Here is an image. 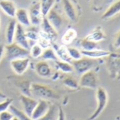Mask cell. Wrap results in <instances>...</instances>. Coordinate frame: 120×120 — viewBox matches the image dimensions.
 Masks as SVG:
<instances>
[{
	"label": "cell",
	"instance_id": "obj_1",
	"mask_svg": "<svg viewBox=\"0 0 120 120\" xmlns=\"http://www.w3.org/2000/svg\"><path fill=\"white\" fill-rule=\"evenodd\" d=\"M32 96H35L40 100H57L59 98V94L50 86L40 83H32L31 84Z\"/></svg>",
	"mask_w": 120,
	"mask_h": 120
},
{
	"label": "cell",
	"instance_id": "obj_2",
	"mask_svg": "<svg viewBox=\"0 0 120 120\" xmlns=\"http://www.w3.org/2000/svg\"><path fill=\"white\" fill-rule=\"evenodd\" d=\"M105 64L110 79L120 80V53L110 52L105 58Z\"/></svg>",
	"mask_w": 120,
	"mask_h": 120
},
{
	"label": "cell",
	"instance_id": "obj_3",
	"mask_svg": "<svg viewBox=\"0 0 120 120\" xmlns=\"http://www.w3.org/2000/svg\"><path fill=\"white\" fill-rule=\"evenodd\" d=\"M97 107L93 113L89 116L88 120H95L106 108L108 102V94L107 90L100 86L96 88Z\"/></svg>",
	"mask_w": 120,
	"mask_h": 120
},
{
	"label": "cell",
	"instance_id": "obj_4",
	"mask_svg": "<svg viewBox=\"0 0 120 120\" xmlns=\"http://www.w3.org/2000/svg\"><path fill=\"white\" fill-rule=\"evenodd\" d=\"M5 54L7 58L12 61V60L28 57L30 55L29 49H26L21 46L13 42L5 46Z\"/></svg>",
	"mask_w": 120,
	"mask_h": 120
},
{
	"label": "cell",
	"instance_id": "obj_5",
	"mask_svg": "<svg viewBox=\"0 0 120 120\" xmlns=\"http://www.w3.org/2000/svg\"><path fill=\"white\" fill-rule=\"evenodd\" d=\"M74 70L79 75L93 70L97 66V59H93L86 56H83L81 59L73 61L71 63Z\"/></svg>",
	"mask_w": 120,
	"mask_h": 120
},
{
	"label": "cell",
	"instance_id": "obj_6",
	"mask_svg": "<svg viewBox=\"0 0 120 120\" xmlns=\"http://www.w3.org/2000/svg\"><path fill=\"white\" fill-rule=\"evenodd\" d=\"M79 86L90 89H96L99 86V79L97 72L93 69L90 70L81 76L79 81Z\"/></svg>",
	"mask_w": 120,
	"mask_h": 120
},
{
	"label": "cell",
	"instance_id": "obj_7",
	"mask_svg": "<svg viewBox=\"0 0 120 120\" xmlns=\"http://www.w3.org/2000/svg\"><path fill=\"white\" fill-rule=\"evenodd\" d=\"M30 63L29 57L19 59L10 61V65L11 69L17 75H23L28 69Z\"/></svg>",
	"mask_w": 120,
	"mask_h": 120
},
{
	"label": "cell",
	"instance_id": "obj_8",
	"mask_svg": "<svg viewBox=\"0 0 120 120\" xmlns=\"http://www.w3.org/2000/svg\"><path fill=\"white\" fill-rule=\"evenodd\" d=\"M20 102L23 107V112L28 116H31L35 107L38 105V100L33 97L21 95L19 97Z\"/></svg>",
	"mask_w": 120,
	"mask_h": 120
},
{
	"label": "cell",
	"instance_id": "obj_9",
	"mask_svg": "<svg viewBox=\"0 0 120 120\" xmlns=\"http://www.w3.org/2000/svg\"><path fill=\"white\" fill-rule=\"evenodd\" d=\"M63 9L67 16L73 22L78 21V8L73 0H62Z\"/></svg>",
	"mask_w": 120,
	"mask_h": 120
},
{
	"label": "cell",
	"instance_id": "obj_10",
	"mask_svg": "<svg viewBox=\"0 0 120 120\" xmlns=\"http://www.w3.org/2000/svg\"><path fill=\"white\" fill-rule=\"evenodd\" d=\"M28 14H29L30 24L32 26H38L41 24L43 19V16L41 12L40 2H37L33 4L30 9Z\"/></svg>",
	"mask_w": 120,
	"mask_h": 120
},
{
	"label": "cell",
	"instance_id": "obj_11",
	"mask_svg": "<svg viewBox=\"0 0 120 120\" xmlns=\"http://www.w3.org/2000/svg\"><path fill=\"white\" fill-rule=\"evenodd\" d=\"M14 42L16 43L17 45L21 46L22 47L26 49H30V47L29 45V41L27 39L26 35V30H24L23 26L19 24L18 23L16 25Z\"/></svg>",
	"mask_w": 120,
	"mask_h": 120
},
{
	"label": "cell",
	"instance_id": "obj_12",
	"mask_svg": "<svg viewBox=\"0 0 120 120\" xmlns=\"http://www.w3.org/2000/svg\"><path fill=\"white\" fill-rule=\"evenodd\" d=\"M50 102L48 100H39L37 106L35 107L32 115L31 118L34 120H38L42 116L45 114V113L49 109L50 106Z\"/></svg>",
	"mask_w": 120,
	"mask_h": 120
},
{
	"label": "cell",
	"instance_id": "obj_13",
	"mask_svg": "<svg viewBox=\"0 0 120 120\" xmlns=\"http://www.w3.org/2000/svg\"><path fill=\"white\" fill-rule=\"evenodd\" d=\"M52 47L54 49L57 57L59 59H60L62 62H68L71 64L72 63V59L69 55L68 51H67V47L66 45H56L54 42H52Z\"/></svg>",
	"mask_w": 120,
	"mask_h": 120
},
{
	"label": "cell",
	"instance_id": "obj_14",
	"mask_svg": "<svg viewBox=\"0 0 120 120\" xmlns=\"http://www.w3.org/2000/svg\"><path fill=\"white\" fill-rule=\"evenodd\" d=\"M49 23L56 30H59L60 28L62 27L63 23V19L62 17L59 14V12L56 10L55 7H54L47 14V15L45 16Z\"/></svg>",
	"mask_w": 120,
	"mask_h": 120
},
{
	"label": "cell",
	"instance_id": "obj_15",
	"mask_svg": "<svg viewBox=\"0 0 120 120\" xmlns=\"http://www.w3.org/2000/svg\"><path fill=\"white\" fill-rule=\"evenodd\" d=\"M41 30L45 33L51 40L52 42H54L58 38L57 30L49 23L46 17H43L41 23Z\"/></svg>",
	"mask_w": 120,
	"mask_h": 120
},
{
	"label": "cell",
	"instance_id": "obj_16",
	"mask_svg": "<svg viewBox=\"0 0 120 120\" xmlns=\"http://www.w3.org/2000/svg\"><path fill=\"white\" fill-rule=\"evenodd\" d=\"M0 9L10 18H15L17 8L13 1H11V0H0Z\"/></svg>",
	"mask_w": 120,
	"mask_h": 120
},
{
	"label": "cell",
	"instance_id": "obj_17",
	"mask_svg": "<svg viewBox=\"0 0 120 120\" xmlns=\"http://www.w3.org/2000/svg\"><path fill=\"white\" fill-rule=\"evenodd\" d=\"M35 70L38 76L43 78H47L52 74V69L49 63L44 60H42L35 64Z\"/></svg>",
	"mask_w": 120,
	"mask_h": 120
},
{
	"label": "cell",
	"instance_id": "obj_18",
	"mask_svg": "<svg viewBox=\"0 0 120 120\" xmlns=\"http://www.w3.org/2000/svg\"><path fill=\"white\" fill-rule=\"evenodd\" d=\"M15 19L16 22H18V23L21 25L22 26L30 27L31 26L30 18H29V14L28 10L26 9L23 8L18 9L16 12Z\"/></svg>",
	"mask_w": 120,
	"mask_h": 120
},
{
	"label": "cell",
	"instance_id": "obj_19",
	"mask_svg": "<svg viewBox=\"0 0 120 120\" xmlns=\"http://www.w3.org/2000/svg\"><path fill=\"white\" fill-rule=\"evenodd\" d=\"M81 53L83 56H86L88 58L93 59H102V58H106L110 54V52L107 50L96 49H93L90 51L82 50Z\"/></svg>",
	"mask_w": 120,
	"mask_h": 120
},
{
	"label": "cell",
	"instance_id": "obj_20",
	"mask_svg": "<svg viewBox=\"0 0 120 120\" xmlns=\"http://www.w3.org/2000/svg\"><path fill=\"white\" fill-rule=\"evenodd\" d=\"M119 13H120V0H117L112 5H110L102 15L101 19L102 20H107L114 17Z\"/></svg>",
	"mask_w": 120,
	"mask_h": 120
},
{
	"label": "cell",
	"instance_id": "obj_21",
	"mask_svg": "<svg viewBox=\"0 0 120 120\" xmlns=\"http://www.w3.org/2000/svg\"><path fill=\"white\" fill-rule=\"evenodd\" d=\"M17 22L15 19H12L8 23L6 29V40L7 45L11 44L14 41V36L16 33Z\"/></svg>",
	"mask_w": 120,
	"mask_h": 120
},
{
	"label": "cell",
	"instance_id": "obj_22",
	"mask_svg": "<svg viewBox=\"0 0 120 120\" xmlns=\"http://www.w3.org/2000/svg\"><path fill=\"white\" fill-rule=\"evenodd\" d=\"M59 107L55 104H50L47 112L38 120H57L59 116Z\"/></svg>",
	"mask_w": 120,
	"mask_h": 120
},
{
	"label": "cell",
	"instance_id": "obj_23",
	"mask_svg": "<svg viewBox=\"0 0 120 120\" xmlns=\"http://www.w3.org/2000/svg\"><path fill=\"white\" fill-rule=\"evenodd\" d=\"M86 38L98 43V42L104 40L106 38V35L102 31L101 27H97L90 34H88Z\"/></svg>",
	"mask_w": 120,
	"mask_h": 120
},
{
	"label": "cell",
	"instance_id": "obj_24",
	"mask_svg": "<svg viewBox=\"0 0 120 120\" xmlns=\"http://www.w3.org/2000/svg\"><path fill=\"white\" fill-rule=\"evenodd\" d=\"M16 86L19 88L21 92V95H24L26 96L33 97L31 94V84L32 83L28 80H22L16 83Z\"/></svg>",
	"mask_w": 120,
	"mask_h": 120
},
{
	"label": "cell",
	"instance_id": "obj_25",
	"mask_svg": "<svg viewBox=\"0 0 120 120\" xmlns=\"http://www.w3.org/2000/svg\"><path fill=\"white\" fill-rule=\"evenodd\" d=\"M55 62V67L57 70L61 71L63 73L65 74H71L74 71V67L71 64L62 62L61 60H56Z\"/></svg>",
	"mask_w": 120,
	"mask_h": 120
},
{
	"label": "cell",
	"instance_id": "obj_26",
	"mask_svg": "<svg viewBox=\"0 0 120 120\" xmlns=\"http://www.w3.org/2000/svg\"><path fill=\"white\" fill-rule=\"evenodd\" d=\"M77 37V32L73 28H69L66 30L62 38V42L64 45H68L71 44Z\"/></svg>",
	"mask_w": 120,
	"mask_h": 120
},
{
	"label": "cell",
	"instance_id": "obj_27",
	"mask_svg": "<svg viewBox=\"0 0 120 120\" xmlns=\"http://www.w3.org/2000/svg\"><path fill=\"white\" fill-rule=\"evenodd\" d=\"M56 0H41L40 4V9L43 17H45L49 11L54 7Z\"/></svg>",
	"mask_w": 120,
	"mask_h": 120
},
{
	"label": "cell",
	"instance_id": "obj_28",
	"mask_svg": "<svg viewBox=\"0 0 120 120\" xmlns=\"http://www.w3.org/2000/svg\"><path fill=\"white\" fill-rule=\"evenodd\" d=\"M40 59H42L44 61H48V60H51V61H56L58 60V57L54 50V49L50 47L48 48H46L45 49H43L42 54L40 57Z\"/></svg>",
	"mask_w": 120,
	"mask_h": 120
},
{
	"label": "cell",
	"instance_id": "obj_29",
	"mask_svg": "<svg viewBox=\"0 0 120 120\" xmlns=\"http://www.w3.org/2000/svg\"><path fill=\"white\" fill-rule=\"evenodd\" d=\"M80 46L83 49V51H90L93 49H98V43L93 41H91L87 38H83L80 40L79 41Z\"/></svg>",
	"mask_w": 120,
	"mask_h": 120
},
{
	"label": "cell",
	"instance_id": "obj_30",
	"mask_svg": "<svg viewBox=\"0 0 120 120\" xmlns=\"http://www.w3.org/2000/svg\"><path fill=\"white\" fill-rule=\"evenodd\" d=\"M63 83L67 88H69L73 90H76L80 87L79 81L74 76H69V75L67 76L63 79Z\"/></svg>",
	"mask_w": 120,
	"mask_h": 120
},
{
	"label": "cell",
	"instance_id": "obj_31",
	"mask_svg": "<svg viewBox=\"0 0 120 120\" xmlns=\"http://www.w3.org/2000/svg\"><path fill=\"white\" fill-rule=\"evenodd\" d=\"M9 109L14 114V116H17L20 120H34L30 116H28V115H26L23 111L20 110L14 105H11Z\"/></svg>",
	"mask_w": 120,
	"mask_h": 120
},
{
	"label": "cell",
	"instance_id": "obj_32",
	"mask_svg": "<svg viewBox=\"0 0 120 120\" xmlns=\"http://www.w3.org/2000/svg\"><path fill=\"white\" fill-rule=\"evenodd\" d=\"M35 26H33V28H30V29H28V30L26 31V35L27 39L28 40V41H33V42H35L37 43L40 35H39V31L37 29H35Z\"/></svg>",
	"mask_w": 120,
	"mask_h": 120
},
{
	"label": "cell",
	"instance_id": "obj_33",
	"mask_svg": "<svg viewBox=\"0 0 120 120\" xmlns=\"http://www.w3.org/2000/svg\"><path fill=\"white\" fill-rule=\"evenodd\" d=\"M29 52L30 56H32L33 59H38L42 55L43 49L38 43H35L34 45H31Z\"/></svg>",
	"mask_w": 120,
	"mask_h": 120
},
{
	"label": "cell",
	"instance_id": "obj_34",
	"mask_svg": "<svg viewBox=\"0 0 120 120\" xmlns=\"http://www.w3.org/2000/svg\"><path fill=\"white\" fill-rule=\"evenodd\" d=\"M67 51L69 53V56L73 61H76L80 59H81L83 56L81 53V51H80L79 49L73 47H67Z\"/></svg>",
	"mask_w": 120,
	"mask_h": 120
},
{
	"label": "cell",
	"instance_id": "obj_35",
	"mask_svg": "<svg viewBox=\"0 0 120 120\" xmlns=\"http://www.w3.org/2000/svg\"><path fill=\"white\" fill-rule=\"evenodd\" d=\"M13 101H14L13 98H7L6 99H4V101L0 102V112L9 110V109L10 106L11 105Z\"/></svg>",
	"mask_w": 120,
	"mask_h": 120
},
{
	"label": "cell",
	"instance_id": "obj_36",
	"mask_svg": "<svg viewBox=\"0 0 120 120\" xmlns=\"http://www.w3.org/2000/svg\"><path fill=\"white\" fill-rule=\"evenodd\" d=\"M14 116V114L10 110L0 112V120H12Z\"/></svg>",
	"mask_w": 120,
	"mask_h": 120
},
{
	"label": "cell",
	"instance_id": "obj_37",
	"mask_svg": "<svg viewBox=\"0 0 120 120\" xmlns=\"http://www.w3.org/2000/svg\"><path fill=\"white\" fill-rule=\"evenodd\" d=\"M114 47L116 49L120 48V30L116 34L114 42Z\"/></svg>",
	"mask_w": 120,
	"mask_h": 120
},
{
	"label": "cell",
	"instance_id": "obj_38",
	"mask_svg": "<svg viewBox=\"0 0 120 120\" xmlns=\"http://www.w3.org/2000/svg\"><path fill=\"white\" fill-rule=\"evenodd\" d=\"M57 120H66L65 119V114L62 107H59V116Z\"/></svg>",
	"mask_w": 120,
	"mask_h": 120
},
{
	"label": "cell",
	"instance_id": "obj_39",
	"mask_svg": "<svg viewBox=\"0 0 120 120\" xmlns=\"http://www.w3.org/2000/svg\"><path fill=\"white\" fill-rule=\"evenodd\" d=\"M5 54V45L3 44H0V61L2 59Z\"/></svg>",
	"mask_w": 120,
	"mask_h": 120
},
{
	"label": "cell",
	"instance_id": "obj_40",
	"mask_svg": "<svg viewBox=\"0 0 120 120\" xmlns=\"http://www.w3.org/2000/svg\"><path fill=\"white\" fill-rule=\"evenodd\" d=\"M7 97L6 96V95L1 90H0V99H6Z\"/></svg>",
	"mask_w": 120,
	"mask_h": 120
},
{
	"label": "cell",
	"instance_id": "obj_41",
	"mask_svg": "<svg viewBox=\"0 0 120 120\" xmlns=\"http://www.w3.org/2000/svg\"><path fill=\"white\" fill-rule=\"evenodd\" d=\"M100 2H101V0H93V3L95 7H98L99 4L100 3Z\"/></svg>",
	"mask_w": 120,
	"mask_h": 120
},
{
	"label": "cell",
	"instance_id": "obj_42",
	"mask_svg": "<svg viewBox=\"0 0 120 120\" xmlns=\"http://www.w3.org/2000/svg\"><path fill=\"white\" fill-rule=\"evenodd\" d=\"M12 120H20V119H19L17 116H15L12 119Z\"/></svg>",
	"mask_w": 120,
	"mask_h": 120
},
{
	"label": "cell",
	"instance_id": "obj_43",
	"mask_svg": "<svg viewBox=\"0 0 120 120\" xmlns=\"http://www.w3.org/2000/svg\"><path fill=\"white\" fill-rule=\"evenodd\" d=\"M87 1H90V0H87Z\"/></svg>",
	"mask_w": 120,
	"mask_h": 120
},
{
	"label": "cell",
	"instance_id": "obj_44",
	"mask_svg": "<svg viewBox=\"0 0 120 120\" xmlns=\"http://www.w3.org/2000/svg\"><path fill=\"white\" fill-rule=\"evenodd\" d=\"M79 120H82V119H79Z\"/></svg>",
	"mask_w": 120,
	"mask_h": 120
}]
</instances>
